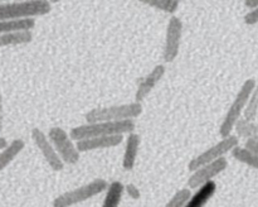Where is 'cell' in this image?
Returning <instances> with one entry per match:
<instances>
[{
  "label": "cell",
  "instance_id": "1",
  "mask_svg": "<svg viewBox=\"0 0 258 207\" xmlns=\"http://www.w3.org/2000/svg\"><path fill=\"white\" fill-rule=\"evenodd\" d=\"M136 124L134 120L125 121H102V123L85 124V125L76 126L71 130L70 136L72 140H83V139L98 138V136L123 135V134L134 133Z\"/></svg>",
  "mask_w": 258,
  "mask_h": 207
},
{
  "label": "cell",
  "instance_id": "2",
  "mask_svg": "<svg viewBox=\"0 0 258 207\" xmlns=\"http://www.w3.org/2000/svg\"><path fill=\"white\" fill-rule=\"evenodd\" d=\"M52 10V4L47 0H27L0 4V22L18 19H34Z\"/></svg>",
  "mask_w": 258,
  "mask_h": 207
},
{
  "label": "cell",
  "instance_id": "3",
  "mask_svg": "<svg viewBox=\"0 0 258 207\" xmlns=\"http://www.w3.org/2000/svg\"><path fill=\"white\" fill-rule=\"evenodd\" d=\"M143 114V106L139 102L123 104V105L108 106V108L92 109L86 114L85 119L87 124L102 123V121H125L134 120Z\"/></svg>",
  "mask_w": 258,
  "mask_h": 207
},
{
  "label": "cell",
  "instance_id": "4",
  "mask_svg": "<svg viewBox=\"0 0 258 207\" xmlns=\"http://www.w3.org/2000/svg\"><path fill=\"white\" fill-rule=\"evenodd\" d=\"M257 81L254 78H248L243 82L242 87L239 88L238 93L234 97L233 102L229 106L228 111H227L226 116H224L223 121H222L221 126H219V135L222 138H227V136L232 135L234 126H236L237 121L241 119L242 114H243L244 109H246L248 98L251 96L252 91H253L254 86H256Z\"/></svg>",
  "mask_w": 258,
  "mask_h": 207
},
{
  "label": "cell",
  "instance_id": "5",
  "mask_svg": "<svg viewBox=\"0 0 258 207\" xmlns=\"http://www.w3.org/2000/svg\"><path fill=\"white\" fill-rule=\"evenodd\" d=\"M108 183L107 181L102 178L93 179L90 183L81 186L78 188L71 189V191L64 192V193L59 194L53 199V207H72L75 204L85 202L87 199L92 198V197L97 196V194L102 193L107 189Z\"/></svg>",
  "mask_w": 258,
  "mask_h": 207
},
{
  "label": "cell",
  "instance_id": "6",
  "mask_svg": "<svg viewBox=\"0 0 258 207\" xmlns=\"http://www.w3.org/2000/svg\"><path fill=\"white\" fill-rule=\"evenodd\" d=\"M48 139L59 158L64 164H76L80 161V151L73 144V140L68 135L67 131L62 128H50L48 131Z\"/></svg>",
  "mask_w": 258,
  "mask_h": 207
},
{
  "label": "cell",
  "instance_id": "7",
  "mask_svg": "<svg viewBox=\"0 0 258 207\" xmlns=\"http://www.w3.org/2000/svg\"><path fill=\"white\" fill-rule=\"evenodd\" d=\"M238 136L236 135H229L227 138H222V140H219V143L214 144L213 146H211L209 149H207L206 151H203L202 154H199L198 157H196L194 159H191L188 164L189 171L194 172L202 166H206V164L212 163V162L218 161L219 158H223L227 153L232 151V149L238 146Z\"/></svg>",
  "mask_w": 258,
  "mask_h": 207
},
{
  "label": "cell",
  "instance_id": "8",
  "mask_svg": "<svg viewBox=\"0 0 258 207\" xmlns=\"http://www.w3.org/2000/svg\"><path fill=\"white\" fill-rule=\"evenodd\" d=\"M181 34H183V22H181L180 18L174 15V17L169 19L168 27H166L165 44H164L163 49L164 62L171 63L178 57L181 42Z\"/></svg>",
  "mask_w": 258,
  "mask_h": 207
},
{
  "label": "cell",
  "instance_id": "9",
  "mask_svg": "<svg viewBox=\"0 0 258 207\" xmlns=\"http://www.w3.org/2000/svg\"><path fill=\"white\" fill-rule=\"evenodd\" d=\"M228 167V161L226 158H219L218 161L212 162V163L206 164V166L199 167L197 171L193 172L188 179V187L190 189L199 188L201 186L206 184L207 182L213 181L214 177L221 174L222 172L226 171Z\"/></svg>",
  "mask_w": 258,
  "mask_h": 207
},
{
  "label": "cell",
  "instance_id": "10",
  "mask_svg": "<svg viewBox=\"0 0 258 207\" xmlns=\"http://www.w3.org/2000/svg\"><path fill=\"white\" fill-rule=\"evenodd\" d=\"M32 139L34 141L35 146L39 149V151L42 153V156L44 157L45 162L48 163V166L53 169L54 172H60L64 168V163L62 162V159L59 158L58 153L55 151V149L53 148V145L50 144L48 136L43 133L40 129L33 128L32 129Z\"/></svg>",
  "mask_w": 258,
  "mask_h": 207
},
{
  "label": "cell",
  "instance_id": "11",
  "mask_svg": "<svg viewBox=\"0 0 258 207\" xmlns=\"http://www.w3.org/2000/svg\"><path fill=\"white\" fill-rule=\"evenodd\" d=\"M166 72V68L164 65H158L153 68L149 75H146L145 77L141 78L139 81V85L138 88H136V92H135V102L140 104L141 101L145 100L146 96L154 90L156 85L159 83V81L164 77Z\"/></svg>",
  "mask_w": 258,
  "mask_h": 207
},
{
  "label": "cell",
  "instance_id": "12",
  "mask_svg": "<svg viewBox=\"0 0 258 207\" xmlns=\"http://www.w3.org/2000/svg\"><path fill=\"white\" fill-rule=\"evenodd\" d=\"M123 141V135H111V136H98V138L83 139L77 141L76 146L80 153L82 151L96 150V149H106L112 146L120 145Z\"/></svg>",
  "mask_w": 258,
  "mask_h": 207
},
{
  "label": "cell",
  "instance_id": "13",
  "mask_svg": "<svg viewBox=\"0 0 258 207\" xmlns=\"http://www.w3.org/2000/svg\"><path fill=\"white\" fill-rule=\"evenodd\" d=\"M139 148H140V136H139V134H128L127 139H126L125 153H123L122 158V167L125 171L134 169L136 164V159H138Z\"/></svg>",
  "mask_w": 258,
  "mask_h": 207
},
{
  "label": "cell",
  "instance_id": "14",
  "mask_svg": "<svg viewBox=\"0 0 258 207\" xmlns=\"http://www.w3.org/2000/svg\"><path fill=\"white\" fill-rule=\"evenodd\" d=\"M217 191V184L214 181L207 182L206 184L199 187L194 194H191L185 207H204L209 199L214 196Z\"/></svg>",
  "mask_w": 258,
  "mask_h": 207
},
{
  "label": "cell",
  "instance_id": "15",
  "mask_svg": "<svg viewBox=\"0 0 258 207\" xmlns=\"http://www.w3.org/2000/svg\"><path fill=\"white\" fill-rule=\"evenodd\" d=\"M24 146L25 143L23 139H14L12 143L8 144L7 148L0 151V173L22 153Z\"/></svg>",
  "mask_w": 258,
  "mask_h": 207
},
{
  "label": "cell",
  "instance_id": "16",
  "mask_svg": "<svg viewBox=\"0 0 258 207\" xmlns=\"http://www.w3.org/2000/svg\"><path fill=\"white\" fill-rule=\"evenodd\" d=\"M125 192V186L120 181H113L108 184L106 189V196L102 207H118Z\"/></svg>",
  "mask_w": 258,
  "mask_h": 207
},
{
  "label": "cell",
  "instance_id": "17",
  "mask_svg": "<svg viewBox=\"0 0 258 207\" xmlns=\"http://www.w3.org/2000/svg\"><path fill=\"white\" fill-rule=\"evenodd\" d=\"M35 27V19H18V20H5L0 22V34L8 33H18L32 30Z\"/></svg>",
  "mask_w": 258,
  "mask_h": 207
},
{
  "label": "cell",
  "instance_id": "18",
  "mask_svg": "<svg viewBox=\"0 0 258 207\" xmlns=\"http://www.w3.org/2000/svg\"><path fill=\"white\" fill-rule=\"evenodd\" d=\"M33 40L32 30L18 33H8V34H0V48L9 47V45L27 44Z\"/></svg>",
  "mask_w": 258,
  "mask_h": 207
},
{
  "label": "cell",
  "instance_id": "19",
  "mask_svg": "<svg viewBox=\"0 0 258 207\" xmlns=\"http://www.w3.org/2000/svg\"><path fill=\"white\" fill-rule=\"evenodd\" d=\"M234 130H236L237 135L241 136V138L252 139V140L258 141V123L244 120V119L241 118L237 121Z\"/></svg>",
  "mask_w": 258,
  "mask_h": 207
},
{
  "label": "cell",
  "instance_id": "20",
  "mask_svg": "<svg viewBox=\"0 0 258 207\" xmlns=\"http://www.w3.org/2000/svg\"><path fill=\"white\" fill-rule=\"evenodd\" d=\"M232 156L234 159H237L241 163L246 164V166L252 167V168L257 169L258 171V156L251 153L249 150H247L246 148H242V146H236V148L232 149Z\"/></svg>",
  "mask_w": 258,
  "mask_h": 207
},
{
  "label": "cell",
  "instance_id": "21",
  "mask_svg": "<svg viewBox=\"0 0 258 207\" xmlns=\"http://www.w3.org/2000/svg\"><path fill=\"white\" fill-rule=\"evenodd\" d=\"M244 120L248 121H254L257 119L258 115V81L256 82L253 91H252L251 96L248 98V102H247L246 109L243 111Z\"/></svg>",
  "mask_w": 258,
  "mask_h": 207
},
{
  "label": "cell",
  "instance_id": "22",
  "mask_svg": "<svg viewBox=\"0 0 258 207\" xmlns=\"http://www.w3.org/2000/svg\"><path fill=\"white\" fill-rule=\"evenodd\" d=\"M144 4L154 8V9L161 10V12L174 14L179 8V2L176 0H144Z\"/></svg>",
  "mask_w": 258,
  "mask_h": 207
},
{
  "label": "cell",
  "instance_id": "23",
  "mask_svg": "<svg viewBox=\"0 0 258 207\" xmlns=\"http://www.w3.org/2000/svg\"><path fill=\"white\" fill-rule=\"evenodd\" d=\"M191 196V192L189 188H181L174 193V196L166 202L164 207H184L186 202L189 201Z\"/></svg>",
  "mask_w": 258,
  "mask_h": 207
},
{
  "label": "cell",
  "instance_id": "24",
  "mask_svg": "<svg viewBox=\"0 0 258 207\" xmlns=\"http://www.w3.org/2000/svg\"><path fill=\"white\" fill-rule=\"evenodd\" d=\"M125 191L128 196L131 197L133 199H139L141 197L140 189H139L138 186H135L134 183H128L125 186Z\"/></svg>",
  "mask_w": 258,
  "mask_h": 207
},
{
  "label": "cell",
  "instance_id": "25",
  "mask_svg": "<svg viewBox=\"0 0 258 207\" xmlns=\"http://www.w3.org/2000/svg\"><path fill=\"white\" fill-rule=\"evenodd\" d=\"M243 20L247 25L257 24L258 23V8L254 10H249V12L243 17Z\"/></svg>",
  "mask_w": 258,
  "mask_h": 207
},
{
  "label": "cell",
  "instance_id": "26",
  "mask_svg": "<svg viewBox=\"0 0 258 207\" xmlns=\"http://www.w3.org/2000/svg\"><path fill=\"white\" fill-rule=\"evenodd\" d=\"M243 148H246L247 150H249L251 153H253V154H256V156H258V141L252 140V139H247L246 144H244Z\"/></svg>",
  "mask_w": 258,
  "mask_h": 207
},
{
  "label": "cell",
  "instance_id": "27",
  "mask_svg": "<svg viewBox=\"0 0 258 207\" xmlns=\"http://www.w3.org/2000/svg\"><path fill=\"white\" fill-rule=\"evenodd\" d=\"M4 128V100H3V92L0 90V131Z\"/></svg>",
  "mask_w": 258,
  "mask_h": 207
},
{
  "label": "cell",
  "instance_id": "28",
  "mask_svg": "<svg viewBox=\"0 0 258 207\" xmlns=\"http://www.w3.org/2000/svg\"><path fill=\"white\" fill-rule=\"evenodd\" d=\"M243 4H244V7L248 8V9L254 10L258 8V0H246Z\"/></svg>",
  "mask_w": 258,
  "mask_h": 207
},
{
  "label": "cell",
  "instance_id": "29",
  "mask_svg": "<svg viewBox=\"0 0 258 207\" xmlns=\"http://www.w3.org/2000/svg\"><path fill=\"white\" fill-rule=\"evenodd\" d=\"M7 146H8L7 139L3 138V136H0V150H3V149L7 148Z\"/></svg>",
  "mask_w": 258,
  "mask_h": 207
},
{
  "label": "cell",
  "instance_id": "30",
  "mask_svg": "<svg viewBox=\"0 0 258 207\" xmlns=\"http://www.w3.org/2000/svg\"><path fill=\"white\" fill-rule=\"evenodd\" d=\"M257 120H258V115H257Z\"/></svg>",
  "mask_w": 258,
  "mask_h": 207
},
{
  "label": "cell",
  "instance_id": "31",
  "mask_svg": "<svg viewBox=\"0 0 258 207\" xmlns=\"http://www.w3.org/2000/svg\"><path fill=\"white\" fill-rule=\"evenodd\" d=\"M184 207H185V206H184Z\"/></svg>",
  "mask_w": 258,
  "mask_h": 207
}]
</instances>
